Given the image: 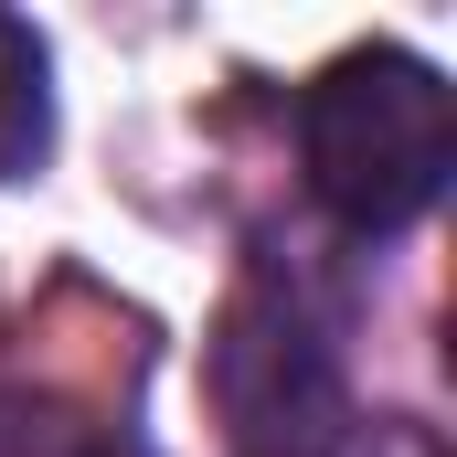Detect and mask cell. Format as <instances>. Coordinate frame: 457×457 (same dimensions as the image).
Here are the masks:
<instances>
[{
    "instance_id": "cell-1",
    "label": "cell",
    "mask_w": 457,
    "mask_h": 457,
    "mask_svg": "<svg viewBox=\"0 0 457 457\" xmlns=\"http://www.w3.org/2000/svg\"><path fill=\"white\" fill-rule=\"evenodd\" d=\"M298 160H309V192H320L330 224H351V234L426 224L447 170H457L447 75L426 54H404V43H351L298 96Z\"/></svg>"
},
{
    "instance_id": "cell-2",
    "label": "cell",
    "mask_w": 457,
    "mask_h": 457,
    "mask_svg": "<svg viewBox=\"0 0 457 457\" xmlns=\"http://www.w3.org/2000/svg\"><path fill=\"white\" fill-rule=\"evenodd\" d=\"M203 394L224 415V447L234 457H341L351 436V394H341V351L320 341V320L245 277L203 341Z\"/></svg>"
},
{
    "instance_id": "cell-3",
    "label": "cell",
    "mask_w": 457,
    "mask_h": 457,
    "mask_svg": "<svg viewBox=\"0 0 457 457\" xmlns=\"http://www.w3.org/2000/svg\"><path fill=\"white\" fill-rule=\"evenodd\" d=\"M54 149V64L32 43V21L0 11V181H21Z\"/></svg>"
}]
</instances>
